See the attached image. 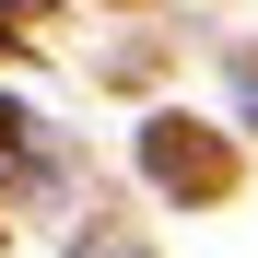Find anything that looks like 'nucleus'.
<instances>
[{
    "instance_id": "f257e3e1",
    "label": "nucleus",
    "mask_w": 258,
    "mask_h": 258,
    "mask_svg": "<svg viewBox=\"0 0 258 258\" xmlns=\"http://www.w3.org/2000/svg\"><path fill=\"white\" fill-rule=\"evenodd\" d=\"M82 258H117V246H82Z\"/></svg>"
}]
</instances>
